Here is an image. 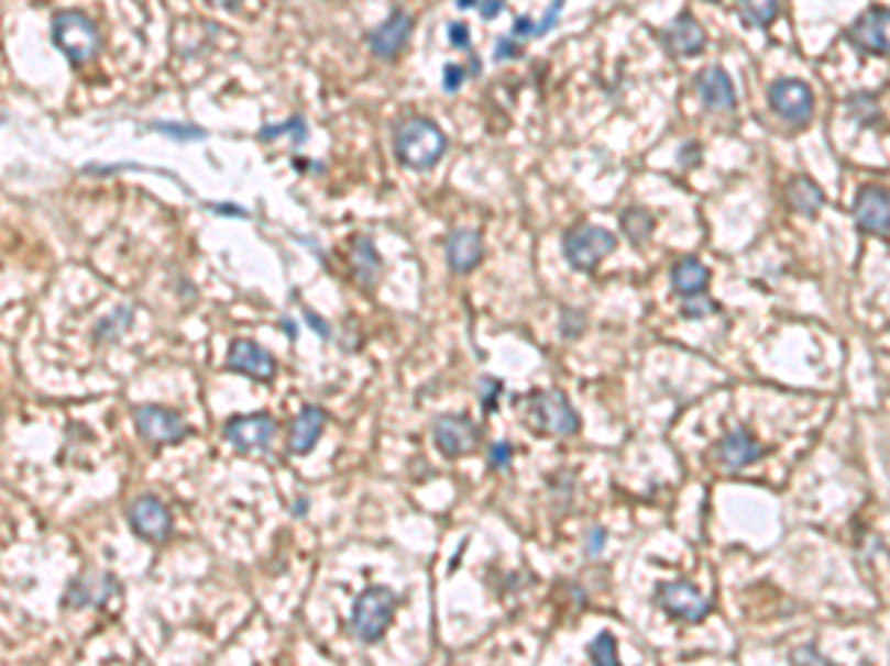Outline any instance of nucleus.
<instances>
[{
  "label": "nucleus",
  "instance_id": "1",
  "mask_svg": "<svg viewBox=\"0 0 890 666\" xmlns=\"http://www.w3.org/2000/svg\"><path fill=\"white\" fill-rule=\"evenodd\" d=\"M395 155L407 169H431L449 148V140L431 119L410 116L395 125Z\"/></svg>",
  "mask_w": 890,
  "mask_h": 666
},
{
  "label": "nucleus",
  "instance_id": "2",
  "mask_svg": "<svg viewBox=\"0 0 890 666\" xmlns=\"http://www.w3.org/2000/svg\"><path fill=\"white\" fill-rule=\"evenodd\" d=\"M51 36H54V45L63 51V57L69 59L75 68L92 63L98 57V51H101L98 27L78 10L57 12L54 24H51Z\"/></svg>",
  "mask_w": 890,
  "mask_h": 666
},
{
  "label": "nucleus",
  "instance_id": "3",
  "mask_svg": "<svg viewBox=\"0 0 890 666\" xmlns=\"http://www.w3.org/2000/svg\"><path fill=\"white\" fill-rule=\"evenodd\" d=\"M398 599L389 587H369L360 592V599L353 601L351 610V631L362 643H377L392 625Z\"/></svg>",
  "mask_w": 890,
  "mask_h": 666
},
{
  "label": "nucleus",
  "instance_id": "4",
  "mask_svg": "<svg viewBox=\"0 0 890 666\" xmlns=\"http://www.w3.org/2000/svg\"><path fill=\"white\" fill-rule=\"evenodd\" d=\"M526 421L535 433L540 435H576L579 430V415L576 409L570 406V400L556 388L547 391H535L526 403Z\"/></svg>",
  "mask_w": 890,
  "mask_h": 666
},
{
  "label": "nucleus",
  "instance_id": "5",
  "mask_svg": "<svg viewBox=\"0 0 890 666\" xmlns=\"http://www.w3.org/2000/svg\"><path fill=\"white\" fill-rule=\"evenodd\" d=\"M617 246V237L603 225H576L564 234V258L573 270L591 273L597 270L600 262L612 255Z\"/></svg>",
  "mask_w": 890,
  "mask_h": 666
},
{
  "label": "nucleus",
  "instance_id": "6",
  "mask_svg": "<svg viewBox=\"0 0 890 666\" xmlns=\"http://www.w3.org/2000/svg\"><path fill=\"white\" fill-rule=\"evenodd\" d=\"M653 599L668 617L683 619V622H701L713 608L710 596L701 587H695L692 580H666V584L656 587Z\"/></svg>",
  "mask_w": 890,
  "mask_h": 666
},
{
  "label": "nucleus",
  "instance_id": "7",
  "mask_svg": "<svg viewBox=\"0 0 890 666\" xmlns=\"http://www.w3.org/2000/svg\"><path fill=\"white\" fill-rule=\"evenodd\" d=\"M131 415H134V426H138V433L146 439L152 447H164V444H176L182 442V439H187V424L185 418L178 415V412H173V409H167V406H134L131 409Z\"/></svg>",
  "mask_w": 890,
  "mask_h": 666
},
{
  "label": "nucleus",
  "instance_id": "8",
  "mask_svg": "<svg viewBox=\"0 0 890 666\" xmlns=\"http://www.w3.org/2000/svg\"><path fill=\"white\" fill-rule=\"evenodd\" d=\"M128 524L140 540L146 542H167L169 533H173V515H169L167 503L155 498V495H140V498L131 501Z\"/></svg>",
  "mask_w": 890,
  "mask_h": 666
},
{
  "label": "nucleus",
  "instance_id": "9",
  "mask_svg": "<svg viewBox=\"0 0 890 666\" xmlns=\"http://www.w3.org/2000/svg\"><path fill=\"white\" fill-rule=\"evenodd\" d=\"M846 40L861 54H876V57L890 54V10L872 7L864 15H858L855 24L846 30Z\"/></svg>",
  "mask_w": 890,
  "mask_h": 666
},
{
  "label": "nucleus",
  "instance_id": "10",
  "mask_svg": "<svg viewBox=\"0 0 890 666\" xmlns=\"http://www.w3.org/2000/svg\"><path fill=\"white\" fill-rule=\"evenodd\" d=\"M276 433V421L274 415L267 412H253V415H235L229 418L223 426V439L235 451L241 454H250V451H259V447H267L271 439Z\"/></svg>",
  "mask_w": 890,
  "mask_h": 666
},
{
  "label": "nucleus",
  "instance_id": "11",
  "mask_svg": "<svg viewBox=\"0 0 890 666\" xmlns=\"http://www.w3.org/2000/svg\"><path fill=\"white\" fill-rule=\"evenodd\" d=\"M226 370L250 377L255 382H271L276 377V362L262 344L250 338L232 341V347L226 353Z\"/></svg>",
  "mask_w": 890,
  "mask_h": 666
},
{
  "label": "nucleus",
  "instance_id": "12",
  "mask_svg": "<svg viewBox=\"0 0 890 666\" xmlns=\"http://www.w3.org/2000/svg\"><path fill=\"white\" fill-rule=\"evenodd\" d=\"M479 426L466 415H440L433 421V444L440 447L449 459L472 454L479 447Z\"/></svg>",
  "mask_w": 890,
  "mask_h": 666
},
{
  "label": "nucleus",
  "instance_id": "13",
  "mask_svg": "<svg viewBox=\"0 0 890 666\" xmlns=\"http://www.w3.org/2000/svg\"><path fill=\"white\" fill-rule=\"evenodd\" d=\"M119 592V580L108 571H84L66 589V608H105L110 596Z\"/></svg>",
  "mask_w": 890,
  "mask_h": 666
},
{
  "label": "nucleus",
  "instance_id": "14",
  "mask_svg": "<svg viewBox=\"0 0 890 666\" xmlns=\"http://www.w3.org/2000/svg\"><path fill=\"white\" fill-rule=\"evenodd\" d=\"M769 104L778 116H783L787 122H799V125H804L813 113V96L802 80H774L769 89Z\"/></svg>",
  "mask_w": 890,
  "mask_h": 666
},
{
  "label": "nucleus",
  "instance_id": "15",
  "mask_svg": "<svg viewBox=\"0 0 890 666\" xmlns=\"http://www.w3.org/2000/svg\"><path fill=\"white\" fill-rule=\"evenodd\" d=\"M855 222L864 234H890V193L881 187H864L855 199Z\"/></svg>",
  "mask_w": 890,
  "mask_h": 666
},
{
  "label": "nucleus",
  "instance_id": "16",
  "mask_svg": "<svg viewBox=\"0 0 890 666\" xmlns=\"http://www.w3.org/2000/svg\"><path fill=\"white\" fill-rule=\"evenodd\" d=\"M659 42L671 57H697L706 48V33L695 21V15L683 12L659 33Z\"/></svg>",
  "mask_w": 890,
  "mask_h": 666
},
{
  "label": "nucleus",
  "instance_id": "17",
  "mask_svg": "<svg viewBox=\"0 0 890 666\" xmlns=\"http://www.w3.org/2000/svg\"><path fill=\"white\" fill-rule=\"evenodd\" d=\"M410 33H413L410 12L395 10L389 19L383 21L381 27H374L372 33H369V48H372L374 57L381 59L398 57L404 51V45L410 42Z\"/></svg>",
  "mask_w": 890,
  "mask_h": 666
},
{
  "label": "nucleus",
  "instance_id": "18",
  "mask_svg": "<svg viewBox=\"0 0 890 666\" xmlns=\"http://www.w3.org/2000/svg\"><path fill=\"white\" fill-rule=\"evenodd\" d=\"M481 255H484V243H481L479 232L458 229V232L449 234V241H446V262H449L451 273L466 276V273L479 267Z\"/></svg>",
  "mask_w": 890,
  "mask_h": 666
},
{
  "label": "nucleus",
  "instance_id": "19",
  "mask_svg": "<svg viewBox=\"0 0 890 666\" xmlns=\"http://www.w3.org/2000/svg\"><path fill=\"white\" fill-rule=\"evenodd\" d=\"M323 426H327V415H323L321 409L318 406H306L304 412L294 418L292 430H288V454H309L315 442L323 435Z\"/></svg>",
  "mask_w": 890,
  "mask_h": 666
},
{
  "label": "nucleus",
  "instance_id": "20",
  "mask_svg": "<svg viewBox=\"0 0 890 666\" xmlns=\"http://www.w3.org/2000/svg\"><path fill=\"white\" fill-rule=\"evenodd\" d=\"M697 96L704 101L710 110H734L736 107V92H734V80L727 71L722 68H706L701 71L695 80Z\"/></svg>",
  "mask_w": 890,
  "mask_h": 666
},
{
  "label": "nucleus",
  "instance_id": "21",
  "mask_svg": "<svg viewBox=\"0 0 890 666\" xmlns=\"http://www.w3.org/2000/svg\"><path fill=\"white\" fill-rule=\"evenodd\" d=\"M715 451H718V463L724 468H734V471L736 468H745V465H754L763 456V447L757 444L754 435L745 433V430H734L730 435H724Z\"/></svg>",
  "mask_w": 890,
  "mask_h": 666
},
{
  "label": "nucleus",
  "instance_id": "22",
  "mask_svg": "<svg viewBox=\"0 0 890 666\" xmlns=\"http://www.w3.org/2000/svg\"><path fill=\"white\" fill-rule=\"evenodd\" d=\"M351 267L362 288H374V281L381 276V255L374 249V243L362 234H356L351 241Z\"/></svg>",
  "mask_w": 890,
  "mask_h": 666
},
{
  "label": "nucleus",
  "instance_id": "23",
  "mask_svg": "<svg viewBox=\"0 0 890 666\" xmlns=\"http://www.w3.org/2000/svg\"><path fill=\"white\" fill-rule=\"evenodd\" d=\"M671 281H674L677 293L689 300V297L704 293L706 281H710V270H706L701 262H695V258H683V262L674 264V270H671Z\"/></svg>",
  "mask_w": 890,
  "mask_h": 666
},
{
  "label": "nucleus",
  "instance_id": "24",
  "mask_svg": "<svg viewBox=\"0 0 890 666\" xmlns=\"http://www.w3.org/2000/svg\"><path fill=\"white\" fill-rule=\"evenodd\" d=\"M787 199H790V204H793L799 213H804V217H816V211H820L822 202H825V196H822L820 187H816L811 178H804V175L790 181V187H787Z\"/></svg>",
  "mask_w": 890,
  "mask_h": 666
},
{
  "label": "nucleus",
  "instance_id": "25",
  "mask_svg": "<svg viewBox=\"0 0 890 666\" xmlns=\"http://www.w3.org/2000/svg\"><path fill=\"white\" fill-rule=\"evenodd\" d=\"M736 7L751 27H769L778 15V0H736Z\"/></svg>",
  "mask_w": 890,
  "mask_h": 666
},
{
  "label": "nucleus",
  "instance_id": "26",
  "mask_svg": "<svg viewBox=\"0 0 890 666\" xmlns=\"http://www.w3.org/2000/svg\"><path fill=\"white\" fill-rule=\"evenodd\" d=\"M620 222H624V232L633 237V243H645V237H650V232H653V217L645 211H638V208H633V211H626L624 217H620Z\"/></svg>",
  "mask_w": 890,
  "mask_h": 666
},
{
  "label": "nucleus",
  "instance_id": "27",
  "mask_svg": "<svg viewBox=\"0 0 890 666\" xmlns=\"http://www.w3.org/2000/svg\"><path fill=\"white\" fill-rule=\"evenodd\" d=\"M587 657L594 661V664H606V666H615L617 664V643L612 634H597V640H591V646H587Z\"/></svg>",
  "mask_w": 890,
  "mask_h": 666
},
{
  "label": "nucleus",
  "instance_id": "28",
  "mask_svg": "<svg viewBox=\"0 0 890 666\" xmlns=\"http://www.w3.org/2000/svg\"><path fill=\"white\" fill-rule=\"evenodd\" d=\"M283 134H294V143L300 145L306 140V122L300 116H292L285 125H267L259 131V140H276Z\"/></svg>",
  "mask_w": 890,
  "mask_h": 666
},
{
  "label": "nucleus",
  "instance_id": "29",
  "mask_svg": "<svg viewBox=\"0 0 890 666\" xmlns=\"http://www.w3.org/2000/svg\"><path fill=\"white\" fill-rule=\"evenodd\" d=\"M152 131H157V134H169L176 136V140H182V143H187V140H199V136H206V131L196 125H173V122H157V125H152Z\"/></svg>",
  "mask_w": 890,
  "mask_h": 666
},
{
  "label": "nucleus",
  "instance_id": "30",
  "mask_svg": "<svg viewBox=\"0 0 890 666\" xmlns=\"http://www.w3.org/2000/svg\"><path fill=\"white\" fill-rule=\"evenodd\" d=\"M502 391V382L493 377L481 379V403H484V412H493L496 409V395Z\"/></svg>",
  "mask_w": 890,
  "mask_h": 666
},
{
  "label": "nucleus",
  "instance_id": "31",
  "mask_svg": "<svg viewBox=\"0 0 890 666\" xmlns=\"http://www.w3.org/2000/svg\"><path fill=\"white\" fill-rule=\"evenodd\" d=\"M561 10H564V0H552V7L547 10V15L538 21V27H535V40H540V36H547L549 30L556 27L558 15H561Z\"/></svg>",
  "mask_w": 890,
  "mask_h": 666
},
{
  "label": "nucleus",
  "instance_id": "32",
  "mask_svg": "<svg viewBox=\"0 0 890 666\" xmlns=\"http://www.w3.org/2000/svg\"><path fill=\"white\" fill-rule=\"evenodd\" d=\"M463 80H466V68L449 63L446 71H442V87H446V92H458L463 87Z\"/></svg>",
  "mask_w": 890,
  "mask_h": 666
},
{
  "label": "nucleus",
  "instance_id": "33",
  "mask_svg": "<svg viewBox=\"0 0 890 666\" xmlns=\"http://www.w3.org/2000/svg\"><path fill=\"white\" fill-rule=\"evenodd\" d=\"M510 456H514V447H510L508 442H496L490 447L487 465L490 468H505V465L510 463Z\"/></svg>",
  "mask_w": 890,
  "mask_h": 666
},
{
  "label": "nucleus",
  "instance_id": "34",
  "mask_svg": "<svg viewBox=\"0 0 890 666\" xmlns=\"http://www.w3.org/2000/svg\"><path fill=\"white\" fill-rule=\"evenodd\" d=\"M449 40L458 51H470V45H472L470 27H466V24H460V21H451V24H449Z\"/></svg>",
  "mask_w": 890,
  "mask_h": 666
},
{
  "label": "nucleus",
  "instance_id": "35",
  "mask_svg": "<svg viewBox=\"0 0 890 666\" xmlns=\"http://www.w3.org/2000/svg\"><path fill=\"white\" fill-rule=\"evenodd\" d=\"M713 311H715V302L704 300L701 306H697V302H685L683 314L685 318H706V314H713Z\"/></svg>",
  "mask_w": 890,
  "mask_h": 666
},
{
  "label": "nucleus",
  "instance_id": "36",
  "mask_svg": "<svg viewBox=\"0 0 890 666\" xmlns=\"http://www.w3.org/2000/svg\"><path fill=\"white\" fill-rule=\"evenodd\" d=\"M479 10L484 19H496L502 10H505V0H481Z\"/></svg>",
  "mask_w": 890,
  "mask_h": 666
},
{
  "label": "nucleus",
  "instance_id": "37",
  "mask_svg": "<svg viewBox=\"0 0 890 666\" xmlns=\"http://www.w3.org/2000/svg\"><path fill=\"white\" fill-rule=\"evenodd\" d=\"M793 661H813V664H825V657L816 655L813 648H799V652H793Z\"/></svg>",
  "mask_w": 890,
  "mask_h": 666
},
{
  "label": "nucleus",
  "instance_id": "38",
  "mask_svg": "<svg viewBox=\"0 0 890 666\" xmlns=\"http://www.w3.org/2000/svg\"><path fill=\"white\" fill-rule=\"evenodd\" d=\"M306 320H309V323H312L315 326V332H318V335H321V338H327V335H330V332H327V323H323V320H318L312 314V311L306 309Z\"/></svg>",
  "mask_w": 890,
  "mask_h": 666
},
{
  "label": "nucleus",
  "instance_id": "39",
  "mask_svg": "<svg viewBox=\"0 0 890 666\" xmlns=\"http://www.w3.org/2000/svg\"><path fill=\"white\" fill-rule=\"evenodd\" d=\"M208 3H215L220 10H238L241 7V0H208Z\"/></svg>",
  "mask_w": 890,
  "mask_h": 666
},
{
  "label": "nucleus",
  "instance_id": "40",
  "mask_svg": "<svg viewBox=\"0 0 890 666\" xmlns=\"http://www.w3.org/2000/svg\"><path fill=\"white\" fill-rule=\"evenodd\" d=\"M600 542H603V531H594V540H591V548H587V554H597Z\"/></svg>",
  "mask_w": 890,
  "mask_h": 666
},
{
  "label": "nucleus",
  "instance_id": "41",
  "mask_svg": "<svg viewBox=\"0 0 890 666\" xmlns=\"http://www.w3.org/2000/svg\"><path fill=\"white\" fill-rule=\"evenodd\" d=\"M475 3H479V0H458L460 10H470V7H475Z\"/></svg>",
  "mask_w": 890,
  "mask_h": 666
}]
</instances>
